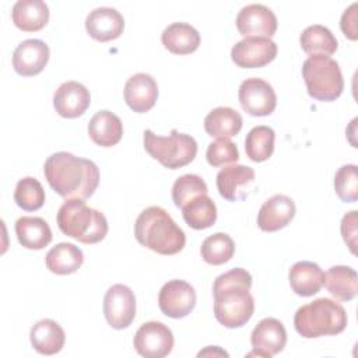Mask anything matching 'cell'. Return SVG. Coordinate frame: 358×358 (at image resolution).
Returning a JSON list of instances; mask_svg holds the SVG:
<instances>
[{
    "instance_id": "cell-1",
    "label": "cell",
    "mask_w": 358,
    "mask_h": 358,
    "mask_svg": "<svg viewBox=\"0 0 358 358\" xmlns=\"http://www.w3.org/2000/svg\"><path fill=\"white\" fill-rule=\"evenodd\" d=\"M43 173L49 186L64 199H88L99 185V169L91 159L60 151L48 157Z\"/></svg>"
},
{
    "instance_id": "cell-2",
    "label": "cell",
    "mask_w": 358,
    "mask_h": 358,
    "mask_svg": "<svg viewBox=\"0 0 358 358\" xmlns=\"http://www.w3.org/2000/svg\"><path fill=\"white\" fill-rule=\"evenodd\" d=\"M252 275L241 267H235L218 275L213 284L214 316L228 329L242 327L255 312V299L249 292Z\"/></svg>"
},
{
    "instance_id": "cell-3",
    "label": "cell",
    "mask_w": 358,
    "mask_h": 358,
    "mask_svg": "<svg viewBox=\"0 0 358 358\" xmlns=\"http://www.w3.org/2000/svg\"><path fill=\"white\" fill-rule=\"evenodd\" d=\"M134 236L140 245L164 256L179 253L186 243L182 228L159 206L147 207L140 213L134 222Z\"/></svg>"
},
{
    "instance_id": "cell-4",
    "label": "cell",
    "mask_w": 358,
    "mask_h": 358,
    "mask_svg": "<svg viewBox=\"0 0 358 358\" xmlns=\"http://www.w3.org/2000/svg\"><path fill=\"white\" fill-rule=\"evenodd\" d=\"M56 221L64 235L87 245L101 242L108 234L106 217L87 206L83 199L66 200L57 211Z\"/></svg>"
},
{
    "instance_id": "cell-5",
    "label": "cell",
    "mask_w": 358,
    "mask_h": 358,
    "mask_svg": "<svg viewBox=\"0 0 358 358\" xmlns=\"http://www.w3.org/2000/svg\"><path fill=\"white\" fill-rule=\"evenodd\" d=\"M345 309L330 298H317L295 312V330L305 338L334 336L347 327Z\"/></svg>"
},
{
    "instance_id": "cell-6",
    "label": "cell",
    "mask_w": 358,
    "mask_h": 358,
    "mask_svg": "<svg viewBox=\"0 0 358 358\" xmlns=\"http://www.w3.org/2000/svg\"><path fill=\"white\" fill-rule=\"evenodd\" d=\"M302 77L308 94L317 101H336L344 90L341 69L330 56H309L302 64Z\"/></svg>"
},
{
    "instance_id": "cell-7",
    "label": "cell",
    "mask_w": 358,
    "mask_h": 358,
    "mask_svg": "<svg viewBox=\"0 0 358 358\" xmlns=\"http://www.w3.org/2000/svg\"><path fill=\"white\" fill-rule=\"evenodd\" d=\"M143 141L145 151L168 169H178L190 164L197 154L196 140L189 134L179 133L176 129H172L168 137L157 136L147 129Z\"/></svg>"
},
{
    "instance_id": "cell-8",
    "label": "cell",
    "mask_w": 358,
    "mask_h": 358,
    "mask_svg": "<svg viewBox=\"0 0 358 358\" xmlns=\"http://www.w3.org/2000/svg\"><path fill=\"white\" fill-rule=\"evenodd\" d=\"M103 315L110 327L116 330L129 327L136 317L134 292L123 284L112 285L103 298Z\"/></svg>"
},
{
    "instance_id": "cell-9",
    "label": "cell",
    "mask_w": 358,
    "mask_h": 358,
    "mask_svg": "<svg viewBox=\"0 0 358 358\" xmlns=\"http://www.w3.org/2000/svg\"><path fill=\"white\" fill-rule=\"evenodd\" d=\"M136 351L145 358H164L173 348V334L161 322L143 323L134 334Z\"/></svg>"
},
{
    "instance_id": "cell-10",
    "label": "cell",
    "mask_w": 358,
    "mask_h": 358,
    "mask_svg": "<svg viewBox=\"0 0 358 358\" xmlns=\"http://www.w3.org/2000/svg\"><path fill=\"white\" fill-rule=\"evenodd\" d=\"M277 52V45L270 38L248 36L232 46L231 59L242 69H257L273 62Z\"/></svg>"
},
{
    "instance_id": "cell-11",
    "label": "cell",
    "mask_w": 358,
    "mask_h": 358,
    "mask_svg": "<svg viewBox=\"0 0 358 358\" xmlns=\"http://www.w3.org/2000/svg\"><path fill=\"white\" fill-rule=\"evenodd\" d=\"M238 98L242 109L252 116L271 115L277 106V95L273 87L257 77L241 83Z\"/></svg>"
},
{
    "instance_id": "cell-12",
    "label": "cell",
    "mask_w": 358,
    "mask_h": 358,
    "mask_svg": "<svg viewBox=\"0 0 358 358\" xmlns=\"http://www.w3.org/2000/svg\"><path fill=\"white\" fill-rule=\"evenodd\" d=\"M158 306L168 317H185L196 306V291L183 280H171L159 289Z\"/></svg>"
},
{
    "instance_id": "cell-13",
    "label": "cell",
    "mask_w": 358,
    "mask_h": 358,
    "mask_svg": "<svg viewBox=\"0 0 358 358\" xmlns=\"http://www.w3.org/2000/svg\"><path fill=\"white\" fill-rule=\"evenodd\" d=\"M253 351L248 357H266L270 358L281 352L287 343V331L284 324L274 317L262 319L250 334Z\"/></svg>"
},
{
    "instance_id": "cell-14",
    "label": "cell",
    "mask_w": 358,
    "mask_h": 358,
    "mask_svg": "<svg viewBox=\"0 0 358 358\" xmlns=\"http://www.w3.org/2000/svg\"><path fill=\"white\" fill-rule=\"evenodd\" d=\"M236 28L241 35L270 38L277 31V17L264 4L253 3L241 8L236 15Z\"/></svg>"
},
{
    "instance_id": "cell-15",
    "label": "cell",
    "mask_w": 358,
    "mask_h": 358,
    "mask_svg": "<svg viewBox=\"0 0 358 358\" xmlns=\"http://www.w3.org/2000/svg\"><path fill=\"white\" fill-rule=\"evenodd\" d=\"M255 171L246 165H228L217 173L218 193L228 201L243 200L255 183Z\"/></svg>"
},
{
    "instance_id": "cell-16",
    "label": "cell",
    "mask_w": 358,
    "mask_h": 358,
    "mask_svg": "<svg viewBox=\"0 0 358 358\" xmlns=\"http://www.w3.org/2000/svg\"><path fill=\"white\" fill-rule=\"evenodd\" d=\"M91 103V95L85 85L77 81H66L59 85L53 95L56 112L66 119L81 116Z\"/></svg>"
},
{
    "instance_id": "cell-17",
    "label": "cell",
    "mask_w": 358,
    "mask_h": 358,
    "mask_svg": "<svg viewBox=\"0 0 358 358\" xmlns=\"http://www.w3.org/2000/svg\"><path fill=\"white\" fill-rule=\"evenodd\" d=\"M49 60V46L41 39L22 41L13 53V67L24 77L39 74Z\"/></svg>"
},
{
    "instance_id": "cell-18",
    "label": "cell",
    "mask_w": 358,
    "mask_h": 358,
    "mask_svg": "<svg viewBox=\"0 0 358 358\" xmlns=\"http://www.w3.org/2000/svg\"><path fill=\"white\" fill-rule=\"evenodd\" d=\"M295 210V203L291 197L274 194L262 204L257 214V225L262 231L275 232L292 221Z\"/></svg>"
},
{
    "instance_id": "cell-19",
    "label": "cell",
    "mask_w": 358,
    "mask_h": 358,
    "mask_svg": "<svg viewBox=\"0 0 358 358\" xmlns=\"http://www.w3.org/2000/svg\"><path fill=\"white\" fill-rule=\"evenodd\" d=\"M85 29L92 39L108 42L122 35L124 29V18L116 8L98 7L87 15Z\"/></svg>"
},
{
    "instance_id": "cell-20",
    "label": "cell",
    "mask_w": 358,
    "mask_h": 358,
    "mask_svg": "<svg viewBox=\"0 0 358 358\" xmlns=\"http://www.w3.org/2000/svg\"><path fill=\"white\" fill-rule=\"evenodd\" d=\"M158 84L155 78L147 73L131 76L124 84V101L127 106L137 112H148L157 102Z\"/></svg>"
},
{
    "instance_id": "cell-21",
    "label": "cell",
    "mask_w": 358,
    "mask_h": 358,
    "mask_svg": "<svg viewBox=\"0 0 358 358\" xmlns=\"http://www.w3.org/2000/svg\"><path fill=\"white\" fill-rule=\"evenodd\" d=\"M292 291L299 296H312L320 291L324 282V273L319 264L308 260L296 262L288 273Z\"/></svg>"
},
{
    "instance_id": "cell-22",
    "label": "cell",
    "mask_w": 358,
    "mask_h": 358,
    "mask_svg": "<svg viewBox=\"0 0 358 358\" xmlns=\"http://www.w3.org/2000/svg\"><path fill=\"white\" fill-rule=\"evenodd\" d=\"M88 134L96 145L112 147L117 144L123 136V123L113 112L106 109L99 110L88 123Z\"/></svg>"
},
{
    "instance_id": "cell-23",
    "label": "cell",
    "mask_w": 358,
    "mask_h": 358,
    "mask_svg": "<svg viewBox=\"0 0 358 358\" xmlns=\"http://www.w3.org/2000/svg\"><path fill=\"white\" fill-rule=\"evenodd\" d=\"M29 338L35 351L42 355H53L64 347L66 334L57 322L42 319L32 326Z\"/></svg>"
},
{
    "instance_id": "cell-24",
    "label": "cell",
    "mask_w": 358,
    "mask_h": 358,
    "mask_svg": "<svg viewBox=\"0 0 358 358\" xmlns=\"http://www.w3.org/2000/svg\"><path fill=\"white\" fill-rule=\"evenodd\" d=\"M13 22L25 32L42 29L49 21V7L42 0H18L11 11Z\"/></svg>"
},
{
    "instance_id": "cell-25",
    "label": "cell",
    "mask_w": 358,
    "mask_h": 358,
    "mask_svg": "<svg viewBox=\"0 0 358 358\" xmlns=\"http://www.w3.org/2000/svg\"><path fill=\"white\" fill-rule=\"evenodd\" d=\"M18 242L31 250H41L52 241V229L41 217H21L15 222Z\"/></svg>"
},
{
    "instance_id": "cell-26",
    "label": "cell",
    "mask_w": 358,
    "mask_h": 358,
    "mask_svg": "<svg viewBox=\"0 0 358 358\" xmlns=\"http://www.w3.org/2000/svg\"><path fill=\"white\" fill-rule=\"evenodd\" d=\"M161 41L171 53L189 55L199 48L200 34L190 24L173 22L162 31Z\"/></svg>"
},
{
    "instance_id": "cell-27",
    "label": "cell",
    "mask_w": 358,
    "mask_h": 358,
    "mask_svg": "<svg viewBox=\"0 0 358 358\" xmlns=\"http://www.w3.org/2000/svg\"><path fill=\"white\" fill-rule=\"evenodd\" d=\"M243 124V119L229 106H218L204 117V130L215 138H231L236 136Z\"/></svg>"
},
{
    "instance_id": "cell-28",
    "label": "cell",
    "mask_w": 358,
    "mask_h": 358,
    "mask_svg": "<svg viewBox=\"0 0 358 358\" xmlns=\"http://www.w3.org/2000/svg\"><path fill=\"white\" fill-rule=\"evenodd\" d=\"M83 262V250L78 246L67 242H60L53 246L45 257V264L48 270L59 275L76 273L81 267Z\"/></svg>"
},
{
    "instance_id": "cell-29",
    "label": "cell",
    "mask_w": 358,
    "mask_h": 358,
    "mask_svg": "<svg viewBox=\"0 0 358 358\" xmlns=\"http://www.w3.org/2000/svg\"><path fill=\"white\" fill-rule=\"evenodd\" d=\"M357 271L348 266H333L324 274L323 285L338 301H351L357 296Z\"/></svg>"
},
{
    "instance_id": "cell-30",
    "label": "cell",
    "mask_w": 358,
    "mask_h": 358,
    "mask_svg": "<svg viewBox=\"0 0 358 358\" xmlns=\"http://www.w3.org/2000/svg\"><path fill=\"white\" fill-rule=\"evenodd\" d=\"M299 43L302 50L310 56H330L338 48L337 39L333 32L327 27H323L320 24L306 27L299 36Z\"/></svg>"
},
{
    "instance_id": "cell-31",
    "label": "cell",
    "mask_w": 358,
    "mask_h": 358,
    "mask_svg": "<svg viewBox=\"0 0 358 358\" xmlns=\"http://www.w3.org/2000/svg\"><path fill=\"white\" fill-rule=\"evenodd\" d=\"M182 215L190 228L206 229L214 225L217 220V207L213 199L207 194H201L190 200L182 208Z\"/></svg>"
},
{
    "instance_id": "cell-32",
    "label": "cell",
    "mask_w": 358,
    "mask_h": 358,
    "mask_svg": "<svg viewBox=\"0 0 358 358\" xmlns=\"http://www.w3.org/2000/svg\"><path fill=\"white\" fill-rule=\"evenodd\" d=\"M275 133L268 126H256L250 129L245 138V151L249 159L263 162L268 159L274 151Z\"/></svg>"
},
{
    "instance_id": "cell-33",
    "label": "cell",
    "mask_w": 358,
    "mask_h": 358,
    "mask_svg": "<svg viewBox=\"0 0 358 358\" xmlns=\"http://www.w3.org/2000/svg\"><path fill=\"white\" fill-rule=\"evenodd\" d=\"M201 257L206 263L220 266L229 262L235 253V242L228 234L217 232L207 236L201 243Z\"/></svg>"
},
{
    "instance_id": "cell-34",
    "label": "cell",
    "mask_w": 358,
    "mask_h": 358,
    "mask_svg": "<svg viewBox=\"0 0 358 358\" xmlns=\"http://www.w3.org/2000/svg\"><path fill=\"white\" fill-rule=\"evenodd\" d=\"M14 201L25 211L39 210L45 203V190L41 182L32 176L20 179L14 190Z\"/></svg>"
},
{
    "instance_id": "cell-35",
    "label": "cell",
    "mask_w": 358,
    "mask_h": 358,
    "mask_svg": "<svg viewBox=\"0 0 358 358\" xmlns=\"http://www.w3.org/2000/svg\"><path fill=\"white\" fill-rule=\"evenodd\" d=\"M207 193L208 187L206 182L201 179V176L194 173H186L178 178L172 186V200L179 208H183L194 197Z\"/></svg>"
},
{
    "instance_id": "cell-36",
    "label": "cell",
    "mask_w": 358,
    "mask_h": 358,
    "mask_svg": "<svg viewBox=\"0 0 358 358\" xmlns=\"http://www.w3.org/2000/svg\"><path fill=\"white\" fill-rule=\"evenodd\" d=\"M334 190L344 203L358 200V169L357 165H343L334 175Z\"/></svg>"
},
{
    "instance_id": "cell-37",
    "label": "cell",
    "mask_w": 358,
    "mask_h": 358,
    "mask_svg": "<svg viewBox=\"0 0 358 358\" xmlns=\"http://www.w3.org/2000/svg\"><path fill=\"white\" fill-rule=\"evenodd\" d=\"M206 158L211 166L217 168L236 162L239 159V152L236 144L232 143L229 138H217L215 141L208 144Z\"/></svg>"
},
{
    "instance_id": "cell-38",
    "label": "cell",
    "mask_w": 358,
    "mask_h": 358,
    "mask_svg": "<svg viewBox=\"0 0 358 358\" xmlns=\"http://www.w3.org/2000/svg\"><path fill=\"white\" fill-rule=\"evenodd\" d=\"M341 235L350 250L355 255L357 246V211L347 213L341 220Z\"/></svg>"
},
{
    "instance_id": "cell-39",
    "label": "cell",
    "mask_w": 358,
    "mask_h": 358,
    "mask_svg": "<svg viewBox=\"0 0 358 358\" xmlns=\"http://www.w3.org/2000/svg\"><path fill=\"white\" fill-rule=\"evenodd\" d=\"M340 28L343 34L351 39L355 41L358 38V28H357V3H352L348 8L344 10L341 20H340Z\"/></svg>"
},
{
    "instance_id": "cell-40",
    "label": "cell",
    "mask_w": 358,
    "mask_h": 358,
    "mask_svg": "<svg viewBox=\"0 0 358 358\" xmlns=\"http://www.w3.org/2000/svg\"><path fill=\"white\" fill-rule=\"evenodd\" d=\"M215 352H218L220 355H224V357H228V352H225V351H222V350H220L218 347H214V348H211V347H208L207 350H204V351H200L199 352V357H201V355H208V354H213V355H215Z\"/></svg>"
}]
</instances>
